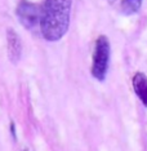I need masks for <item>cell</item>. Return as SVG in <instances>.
<instances>
[{
    "mask_svg": "<svg viewBox=\"0 0 147 151\" xmlns=\"http://www.w3.org/2000/svg\"><path fill=\"white\" fill-rule=\"evenodd\" d=\"M72 0H44L39 26L47 42H58L68 31Z\"/></svg>",
    "mask_w": 147,
    "mask_h": 151,
    "instance_id": "6da1fadb",
    "label": "cell"
},
{
    "mask_svg": "<svg viewBox=\"0 0 147 151\" xmlns=\"http://www.w3.org/2000/svg\"><path fill=\"white\" fill-rule=\"evenodd\" d=\"M110 56H111V45L107 36L101 35L97 37L94 43L93 57H92V68L90 73L95 80L105 81L110 66Z\"/></svg>",
    "mask_w": 147,
    "mask_h": 151,
    "instance_id": "7a4b0ae2",
    "label": "cell"
},
{
    "mask_svg": "<svg viewBox=\"0 0 147 151\" xmlns=\"http://www.w3.org/2000/svg\"><path fill=\"white\" fill-rule=\"evenodd\" d=\"M16 14L19 23L27 30H32L36 25H39L40 19V6L31 1L22 0L17 5Z\"/></svg>",
    "mask_w": 147,
    "mask_h": 151,
    "instance_id": "3957f363",
    "label": "cell"
},
{
    "mask_svg": "<svg viewBox=\"0 0 147 151\" xmlns=\"http://www.w3.org/2000/svg\"><path fill=\"white\" fill-rule=\"evenodd\" d=\"M6 49H8V58L12 63H18L22 56V42L13 29H8L6 31Z\"/></svg>",
    "mask_w": 147,
    "mask_h": 151,
    "instance_id": "277c9868",
    "label": "cell"
},
{
    "mask_svg": "<svg viewBox=\"0 0 147 151\" xmlns=\"http://www.w3.org/2000/svg\"><path fill=\"white\" fill-rule=\"evenodd\" d=\"M133 89H134L137 97L141 99L143 106L147 107V76L143 73H136L132 79Z\"/></svg>",
    "mask_w": 147,
    "mask_h": 151,
    "instance_id": "5b68a950",
    "label": "cell"
},
{
    "mask_svg": "<svg viewBox=\"0 0 147 151\" xmlns=\"http://www.w3.org/2000/svg\"><path fill=\"white\" fill-rule=\"evenodd\" d=\"M143 0H121V12L125 16L136 14L141 9Z\"/></svg>",
    "mask_w": 147,
    "mask_h": 151,
    "instance_id": "8992f818",
    "label": "cell"
},
{
    "mask_svg": "<svg viewBox=\"0 0 147 151\" xmlns=\"http://www.w3.org/2000/svg\"><path fill=\"white\" fill-rule=\"evenodd\" d=\"M11 128H12V136L16 139V130H14V123H11Z\"/></svg>",
    "mask_w": 147,
    "mask_h": 151,
    "instance_id": "52a82bcc",
    "label": "cell"
},
{
    "mask_svg": "<svg viewBox=\"0 0 147 151\" xmlns=\"http://www.w3.org/2000/svg\"><path fill=\"white\" fill-rule=\"evenodd\" d=\"M110 1H111V3H112V1H114V0H110Z\"/></svg>",
    "mask_w": 147,
    "mask_h": 151,
    "instance_id": "ba28073f",
    "label": "cell"
}]
</instances>
